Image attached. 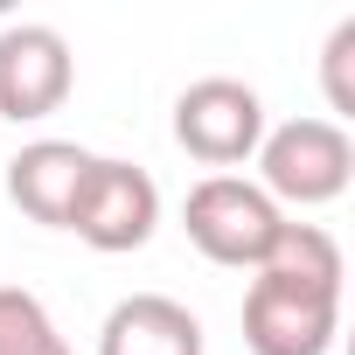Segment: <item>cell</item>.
<instances>
[{
    "label": "cell",
    "instance_id": "obj_1",
    "mask_svg": "<svg viewBox=\"0 0 355 355\" xmlns=\"http://www.w3.org/2000/svg\"><path fill=\"white\" fill-rule=\"evenodd\" d=\"M251 160H258V189L279 209H320V202L348 196V182H355V139L334 119L265 125V139H258Z\"/></svg>",
    "mask_w": 355,
    "mask_h": 355
},
{
    "label": "cell",
    "instance_id": "obj_2",
    "mask_svg": "<svg viewBox=\"0 0 355 355\" xmlns=\"http://www.w3.org/2000/svg\"><path fill=\"white\" fill-rule=\"evenodd\" d=\"M182 230H189V244L209 265L258 272L272 258L279 230H286V209L258 182H244V174H202V182L189 189V202H182Z\"/></svg>",
    "mask_w": 355,
    "mask_h": 355
},
{
    "label": "cell",
    "instance_id": "obj_3",
    "mask_svg": "<svg viewBox=\"0 0 355 355\" xmlns=\"http://www.w3.org/2000/svg\"><path fill=\"white\" fill-rule=\"evenodd\" d=\"M341 327V286H300L286 272H258L244 293L251 355H327Z\"/></svg>",
    "mask_w": 355,
    "mask_h": 355
},
{
    "label": "cell",
    "instance_id": "obj_4",
    "mask_svg": "<svg viewBox=\"0 0 355 355\" xmlns=\"http://www.w3.org/2000/svg\"><path fill=\"white\" fill-rule=\"evenodd\" d=\"M174 139H182L189 160L230 174L265 139V98L251 84H237V77H196L182 98H174Z\"/></svg>",
    "mask_w": 355,
    "mask_h": 355
},
{
    "label": "cell",
    "instance_id": "obj_5",
    "mask_svg": "<svg viewBox=\"0 0 355 355\" xmlns=\"http://www.w3.org/2000/svg\"><path fill=\"white\" fill-rule=\"evenodd\" d=\"M153 223H160L153 174L132 167V160H105V153H98L91 174H84V189H77V202H70V223H63V230H77L91 251L119 258V251H139V244L153 237Z\"/></svg>",
    "mask_w": 355,
    "mask_h": 355
},
{
    "label": "cell",
    "instance_id": "obj_6",
    "mask_svg": "<svg viewBox=\"0 0 355 355\" xmlns=\"http://www.w3.org/2000/svg\"><path fill=\"white\" fill-rule=\"evenodd\" d=\"M70 84H77V56H70L63 28H49V21L0 28V119L35 125V119L63 112Z\"/></svg>",
    "mask_w": 355,
    "mask_h": 355
},
{
    "label": "cell",
    "instance_id": "obj_7",
    "mask_svg": "<svg viewBox=\"0 0 355 355\" xmlns=\"http://www.w3.org/2000/svg\"><path fill=\"white\" fill-rule=\"evenodd\" d=\"M91 160H98V153H84L77 139H35V146H21V153L8 160V196H15V209L35 216V223H49V230H63V223H70V202H77V189H84V174H91Z\"/></svg>",
    "mask_w": 355,
    "mask_h": 355
},
{
    "label": "cell",
    "instance_id": "obj_8",
    "mask_svg": "<svg viewBox=\"0 0 355 355\" xmlns=\"http://www.w3.org/2000/svg\"><path fill=\"white\" fill-rule=\"evenodd\" d=\"M98 355H202V320L167 293H125L98 327Z\"/></svg>",
    "mask_w": 355,
    "mask_h": 355
},
{
    "label": "cell",
    "instance_id": "obj_9",
    "mask_svg": "<svg viewBox=\"0 0 355 355\" xmlns=\"http://www.w3.org/2000/svg\"><path fill=\"white\" fill-rule=\"evenodd\" d=\"M0 355H70V341L28 286H0Z\"/></svg>",
    "mask_w": 355,
    "mask_h": 355
},
{
    "label": "cell",
    "instance_id": "obj_10",
    "mask_svg": "<svg viewBox=\"0 0 355 355\" xmlns=\"http://www.w3.org/2000/svg\"><path fill=\"white\" fill-rule=\"evenodd\" d=\"M320 84H327V112H334V125L355 119V15L327 35V49H320Z\"/></svg>",
    "mask_w": 355,
    "mask_h": 355
}]
</instances>
